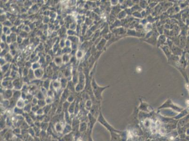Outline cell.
I'll return each instance as SVG.
<instances>
[{"label":"cell","mask_w":189,"mask_h":141,"mask_svg":"<svg viewBox=\"0 0 189 141\" xmlns=\"http://www.w3.org/2000/svg\"><path fill=\"white\" fill-rule=\"evenodd\" d=\"M72 130H73V128L72 125L66 123V124L65 125L62 134L64 135H66L69 133H71Z\"/></svg>","instance_id":"2"},{"label":"cell","mask_w":189,"mask_h":141,"mask_svg":"<svg viewBox=\"0 0 189 141\" xmlns=\"http://www.w3.org/2000/svg\"><path fill=\"white\" fill-rule=\"evenodd\" d=\"M14 112L18 115H21L23 113H24V110H22L21 108H18L17 107H16V108L14 110Z\"/></svg>","instance_id":"9"},{"label":"cell","mask_w":189,"mask_h":141,"mask_svg":"<svg viewBox=\"0 0 189 141\" xmlns=\"http://www.w3.org/2000/svg\"><path fill=\"white\" fill-rule=\"evenodd\" d=\"M75 103H72L70 105L68 110V112L71 114L74 115V111H75Z\"/></svg>","instance_id":"5"},{"label":"cell","mask_w":189,"mask_h":141,"mask_svg":"<svg viewBox=\"0 0 189 141\" xmlns=\"http://www.w3.org/2000/svg\"><path fill=\"white\" fill-rule=\"evenodd\" d=\"M25 122L27 123L29 126H34V123L33 121V119L31 118V117L30 116V115H26L25 116Z\"/></svg>","instance_id":"3"},{"label":"cell","mask_w":189,"mask_h":141,"mask_svg":"<svg viewBox=\"0 0 189 141\" xmlns=\"http://www.w3.org/2000/svg\"><path fill=\"white\" fill-rule=\"evenodd\" d=\"M88 140V141H93V139H92V136H91V133L90 132H89Z\"/></svg>","instance_id":"10"},{"label":"cell","mask_w":189,"mask_h":141,"mask_svg":"<svg viewBox=\"0 0 189 141\" xmlns=\"http://www.w3.org/2000/svg\"><path fill=\"white\" fill-rule=\"evenodd\" d=\"M73 134H72V133L71 132L64 135V136L63 138V141H73Z\"/></svg>","instance_id":"4"},{"label":"cell","mask_w":189,"mask_h":141,"mask_svg":"<svg viewBox=\"0 0 189 141\" xmlns=\"http://www.w3.org/2000/svg\"><path fill=\"white\" fill-rule=\"evenodd\" d=\"M49 127V124L46 122H41V128L42 131H46Z\"/></svg>","instance_id":"7"},{"label":"cell","mask_w":189,"mask_h":141,"mask_svg":"<svg viewBox=\"0 0 189 141\" xmlns=\"http://www.w3.org/2000/svg\"><path fill=\"white\" fill-rule=\"evenodd\" d=\"M88 124L85 121H82L80 122L79 127V131L81 133H84L87 131L88 129Z\"/></svg>","instance_id":"1"},{"label":"cell","mask_w":189,"mask_h":141,"mask_svg":"<svg viewBox=\"0 0 189 141\" xmlns=\"http://www.w3.org/2000/svg\"><path fill=\"white\" fill-rule=\"evenodd\" d=\"M55 128L56 130L57 131V132H58V133L62 132V133L64 127H63L62 126V125L61 124L60 122H58L55 125Z\"/></svg>","instance_id":"6"},{"label":"cell","mask_w":189,"mask_h":141,"mask_svg":"<svg viewBox=\"0 0 189 141\" xmlns=\"http://www.w3.org/2000/svg\"><path fill=\"white\" fill-rule=\"evenodd\" d=\"M32 108L31 105L28 104L25 106L24 108H23V110L26 113H29L32 111Z\"/></svg>","instance_id":"8"}]
</instances>
